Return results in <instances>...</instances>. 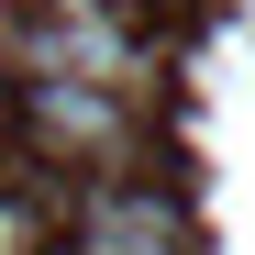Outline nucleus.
<instances>
[{
	"mask_svg": "<svg viewBox=\"0 0 255 255\" xmlns=\"http://www.w3.org/2000/svg\"><path fill=\"white\" fill-rule=\"evenodd\" d=\"M11 67L22 78H89V89L133 100V45H122L100 11H22L11 22Z\"/></svg>",
	"mask_w": 255,
	"mask_h": 255,
	"instance_id": "1",
	"label": "nucleus"
},
{
	"mask_svg": "<svg viewBox=\"0 0 255 255\" xmlns=\"http://www.w3.org/2000/svg\"><path fill=\"white\" fill-rule=\"evenodd\" d=\"M22 133L56 155H122L133 144V100L89 89V78H22Z\"/></svg>",
	"mask_w": 255,
	"mask_h": 255,
	"instance_id": "2",
	"label": "nucleus"
},
{
	"mask_svg": "<svg viewBox=\"0 0 255 255\" xmlns=\"http://www.w3.org/2000/svg\"><path fill=\"white\" fill-rule=\"evenodd\" d=\"M33 11H100V0H33Z\"/></svg>",
	"mask_w": 255,
	"mask_h": 255,
	"instance_id": "3",
	"label": "nucleus"
}]
</instances>
